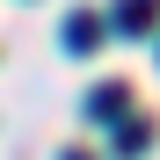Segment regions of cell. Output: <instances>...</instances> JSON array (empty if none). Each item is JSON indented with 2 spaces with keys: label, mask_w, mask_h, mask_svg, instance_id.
Masks as SVG:
<instances>
[{
  "label": "cell",
  "mask_w": 160,
  "mask_h": 160,
  "mask_svg": "<svg viewBox=\"0 0 160 160\" xmlns=\"http://www.w3.org/2000/svg\"><path fill=\"white\" fill-rule=\"evenodd\" d=\"M153 15H160V0H124V8H117V29H124V37H146Z\"/></svg>",
  "instance_id": "1"
},
{
  "label": "cell",
  "mask_w": 160,
  "mask_h": 160,
  "mask_svg": "<svg viewBox=\"0 0 160 160\" xmlns=\"http://www.w3.org/2000/svg\"><path fill=\"white\" fill-rule=\"evenodd\" d=\"M102 29H95V15H73V29H66V51H95Z\"/></svg>",
  "instance_id": "2"
},
{
  "label": "cell",
  "mask_w": 160,
  "mask_h": 160,
  "mask_svg": "<svg viewBox=\"0 0 160 160\" xmlns=\"http://www.w3.org/2000/svg\"><path fill=\"white\" fill-rule=\"evenodd\" d=\"M66 160H88V153H66Z\"/></svg>",
  "instance_id": "3"
}]
</instances>
